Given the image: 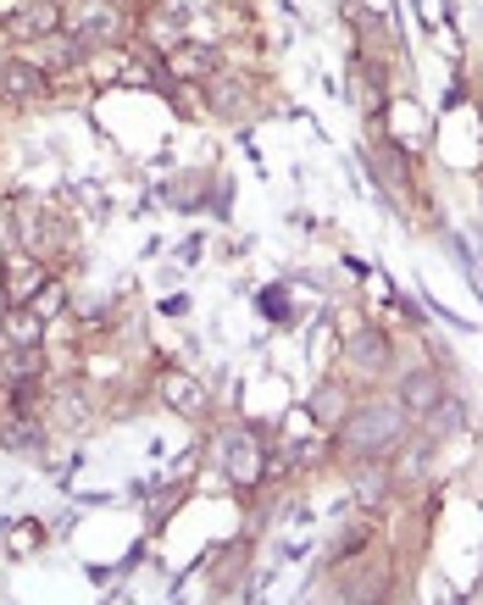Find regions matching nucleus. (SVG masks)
I'll use <instances>...</instances> for the list:
<instances>
[{
    "instance_id": "f257e3e1",
    "label": "nucleus",
    "mask_w": 483,
    "mask_h": 605,
    "mask_svg": "<svg viewBox=\"0 0 483 605\" xmlns=\"http://www.w3.org/2000/svg\"><path fill=\"white\" fill-rule=\"evenodd\" d=\"M406 422H412V411L400 406V395L394 400H361L340 422V450L350 461H383L406 445Z\"/></svg>"
},
{
    "instance_id": "f03ea898",
    "label": "nucleus",
    "mask_w": 483,
    "mask_h": 605,
    "mask_svg": "<svg viewBox=\"0 0 483 605\" xmlns=\"http://www.w3.org/2000/svg\"><path fill=\"white\" fill-rule=\"evenodd\" d=\"M123 0H61V34H72L84 50H106L123 39Z\"/></svg>"
},
{
    "instance_id": "7ed1b4c3",
    "label": "nucleus",
    "mask_w": 483,
    "mask_h": 605,
    "mask_svg": "<svg viewBox=\"0 0 483 605\" xmlns=\"http://www.w3.org/2000/svg\"><path fill=\"white\" fill-rule=\"evenodd\" d=\"M45 284H50V267H45L39 250H7L0 255V289H7L12 306H28Z\"/></svg>"
},
{
    "instance_id": "20e7f679",
    "label": "nucleus",
    "mask_w": 483,
    "mask_h": 605,
    "mask_svg": "<svg viewBox=\"0 0 483 605\" xmlns=\"http://www.w3.org/2000/svg\"><path fill=\"white\" fill-rule=\"evenodd\" d=\"M222 467L233 489H256L267 478V450L256 445V434H228L222 440Z\"/></svg>"
},
{
    "instance_id": "39448f33",
    "label": "nucleus",
    "mask_w": 483,
    "mask_h": 605,
    "mask_svg": "<svg viewBox=\"0 0 483 605\" xmlns=\"http://www.w3.org/2000/svg\"><path fill=\"white\" fill-rule=\"evenodd\" d=\"M156 400L168 406V411H179V416H206V384L200 378H189V373H179V367H161L156 373Z\"/></svg>"
},
{
    "instance_id": "423d86ee",
    "label": "nucleus",
    "mask_w": 483,
    "mask_h": 605,
    "mask_svg": "<svg viewBox=\"0 0 483 605\" xmlns=\"http://www.w3.org/2000/svg\"><path fill=\"white\" fill-rule=\"evenodd\" d=\"M161 67H168L179 83H206L217 72V45H200V39H179L161 50Z\"/></svg>"
},
{
    "instance_id": "0eeeda50",
    "label": "nucleus",
    "mask_w": 483,
    "mask_h": 605,
    "mask_svg": "<svg viewBox=\"0 0 483 605\" xmlns=\"http://www.w3.org/2000/svg\"><path fill=\"white\" fill-rule=\"evenodd\" d=\"M45 90H50V72L39 61L12 56L7 67H0V95H7V101H45Z\"/></svg>"
},
{
    "instance_id": "6e6552de",
    "label": "nucleus",
    "mask_w": 483,
    "mask_h": 605,
    "mask_svg": "<svg viewBox=\"0 0 483 605\" xmlns=\"http://www.w3.org/2000/svg\"><path fill=\"white\" fill-rule=\"evenodd\" d=\"M345 356H350V373H356V378H378V373L389 367V356H394V339H389L383 328H361V333L345 344Z\"/></svg>"
},
{
    "instance_id": "1a4fd4ad",
    "label": "nucleus",
    "mask_w": 483,
    "mask_h": 605,
    "mask_svg": "<svg viewBox=\"0 0 483 605\" xmlns=\"http://www.w3.org/2000/svg\"><path fill=\"white\" fill-rule=\"evenodd\" d=\"M12 28H18L23 45H34L45 34H61V0H28V7L12 18Z\"/></svg>"
},
{
    "instance_id": "9d476101",
    "label": "nucleus",
    "mask_w": 483,
    "mask_h": 605,
    "mask_svg": "<svg viewBox=\"0 0 483 605\" xmlns=\"http://www.w3.org/2000/svg\"><path fill=\"white\" fill-rule=\"evenodd\" d=\"M439 400H445V378H439L434 367L400 378V406H406L412 416H423V411H428V406H439Z\"/></svg>"
},
{
    "instance_id": "9b49d317",
    "label": "nucleus",
    "mask_w": 483,
    "mask_h": 605,
    "mask_svg": "<svg viewBox=\"0 0 483 605\" xmlns=\"http://www.w3.org/2000/svg\"><path fill=\"white\" fill-rule=\"evenodd\" d=\"M200 90H206V106L222 112V117H239V112L251 106V83H245V78H217V72H211Z\"/></svg>"
},
{
    "instance_id": "f8f14e48",
    "label": "nucleus",
    "mask_w": 483,
    "mask_h": 605,
    "mask_svg": "<svg viewBox=\"0 0 483 605\" xmlns=\"http://www.w3.org/2000/svg\"><path fill=\"white\" fill-rule=\"evenodd\" d=\"M0 445H7V450H28V456H39V450H45V427H39V416H34V411H12V416H7V427H0Z\"/></svg>"
},
{
    "instance_id": "ddd939ff",
    "label": "nucleus",
    "mask_w": 483,
    "mask_h": 605,
    "mask_svg": "<svg viewBox=\"0 0 483 605\" xmlns=\"http://www.w3.org/2000/svg\"><path fill=\"white\" fill-rule=\"evenodd\" d=\"M0 333H7V344H39L45 339V317L34 306H7L0 311Z\"/></svg>"
},
{
    "instance_id": "4468645a",
    "label": "nucleus",
    "mask_w": 483,
    "mask_h": 605,
    "mask_svg": "<svg viewBox=\"0 0 483 605\" xmlns=\"http://www.w3.org/2000/svg\"><path fill=\"white\" fill-rule=\"evenodd\" d=\"M389 483H394V467L361 461V472H356V500L372 511V505H383V500H389Z\"/></svg>"
},
{
    "instance_id": "2eb2a0df",
    "label": "nucleus",
    "mask_w": 483,
    "mask_h": 605,
    "mask_svg": "<svg viewBox=\"0 0 483 605\" xmlns=\"http://www.w3.org/2000/svg\"><path fill=\"white\" fill-rule=\"evenodd\" d=\"M456 427H461V400H456V395H445L439 406L423 411V440H428V445L445 440V434H456Z\"/></svg>"
},
{
    "instance_id": "dca6fc26",
    "label": "nucleus",
    "mask_w": 483,
    "mask_h": 605,
    "mask_svg": "<svg viewBox=\"0 0 483 605\" xmlns=\"http://www.w3.org/2000/svg\"><path fill=\"white\" fill-rule=\"evenodd\" d=\"M7 378H45V356H39V344H12L7 362H0V384Z\"/></svg>"
},
{
    "instance_id": "f3484780",
    "label": "nucleus",
    "mask_w": 483,
    "mask_h": 605,
    "mask_svg": "<svg viewBox=\"0 0 483 605\" xmlns=\"http://www.w3.org/2000/svg\"><path fill=\"white\" fill-rule=\"evenodd\" d=\"M45 545V528L34 523V516H23V523H7L0 528V550H12V556H34Z\"/></svg>"
},
{
    "instance_id": "a211bd4d",
    "label": "nucleus",
    "mask_w": 483,
    "mask_h": 605,
    "mask_svg": "<svg viewBox=\"0 0 483 605\" xmlns=\"http://www.w3.org/2000/svg\"><path fill=\"white\" fill-rule=\"evenodd\" d=\"M345 411H350V406H345V389H334V384L317 389V400H311V416H317V422H345Z\"/></svg>"
},
{
    "instance_id": "6ab92c4d",
    "label": "nucleus",
    "mask_w": 483,
    "mask_h": 605,
    "mask_svg": "<svg viewBox=\"0 0 483 605\" xmlns=\"http://www.w3.org/2000/svg\"><path fill=\"white\" fill-rule=\"evenodd\" d=\"M372 539H378V534H372L367 523H356V528H345V534H340V545H334V567H345L350 556H361V550H372Z\"/></svg>"
},
{
    "instance_id": "aec40b11",
    "label": "nucleus",
    "mask_w": 483,
    "mask_h": 605,
    "mask_svg": "<svg viewBox=\"0 0 483 605\" xmlns=\"http://www.w3.org/2000/svg\"><path fill=\"white\" fill-rule=\"evenodd\" d=\"M28 306H34V311H39V317L50 322V317H61V306H67V289H61V284L50 278V284H45V289H39V295H34Z\"/></svg>"
},
{
    "instance_id": "412c9836",
    "label": "nucleus",
    "mask_w": 483,
    "mask_h": 605,
    "mask_svg": "<svg viewBox=\"0 0 483 605\" xmlns=\"http://www.w3.org/2000/svg\"><path fill=\"white\" fill-rule=\"evenodd\" d=\"M423 467H428V440H417V445L406 450V461L394 467V478H412V472H423Z\"/></svg>"
},
{
    "instance_id": "4be33fe9",
    "label": "nucleus",
    "mask_w": 483,
    "mask_h": 605,
    "mask_svg": "<svg viewBox=\"0 0 483 605\" xmlns=\"http://www.w3.org/2000/svg\"><path fill=\"white\" fill-rule=\"evenodd\" d=\"M262 306H267V317H273V322H284V317H289V311H284V289H267V295H262Z\"/></svg>"
},
{
    "instance_id": "5701e85b",
    "label": "nucleus",
    "mask_w": 483,
    "mask_h": 605,
    "mask_svg": "<svg viewBox=\"0 0 483 605\" xmlns=\"http://www.w3.org/2000/svg\"><path fill=\"white\" fill-rule=\"evenodd\" d=\"M23 7H28V0H0V18H18Z\"/></svg>"
},
{
    "instance_id": "b1692460",
    "label": "nucleus",
    "mask_w": 483,
    "mask_h": 605,
    "mask_svg": "<svg viewBox=\"0 0 483 605\" xmlns=\"http://www.w3.org/2000/svg\"><path fill=\"white\" fill-rule=\"evenodd\" d=\"M361 7H367V12H378V18H383V12H389V0H361Z\"/></svg>"
},
{
    "instance_id": "393cba45",
    "label": "nucleus",
    "mask_w": 483,
    "mask_h": 605,
    "mask_svg": "<svg viewBox=\"0 0 483 605\" xmlns=\"http://www.w3.org/2000/svg\"><path fill=\"white\" fill-rule=\"evenodd\" d=\"M7 306H12V300H7V289H0V311H7Z\"/></svg>"
}]
</instances>
